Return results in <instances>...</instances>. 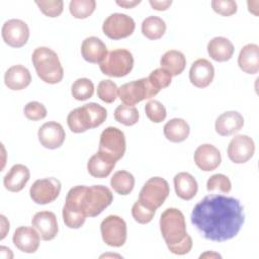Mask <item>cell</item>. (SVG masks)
Returning a JSON list of instances; mask_svg holds the SVG:
<instances>
[{
    "mask_svg": "<svg viewBox=\"0 0 259 259\" xmlns=\"http://www.w3.org/2000/svg\"><path fill=\"white\" fill-rule=\"evenodd\" d=\"M190 219L206 240L224 242L238 235L245 222V214L239 199L209 194L194 205Z\"/></svg>",
    "mask_w": 259,
    "mask_h": 259,
    "instance_id": "1",
    "label": "cell"
},
{
    "mask_svg": "<svg viewBox=\"0 0 259 259\" xmlns=\"http://www.w3.org/2000/svg\"><path fill=\"white\" fill-rule=\"evenodd\" d=\"M160 231L169 251L185 255L192 248V239L186 232L184 214L174 207L165 209L160 218Z\"/></svg>",
    "mask_w": 259,
    "mask_h": 259,
    "instance_id": "2",
    "label": "cell"
},
{
    "mask_svg": "<svg viewBox=\"0 0 259 259\" xmlns=\"http://www.w3.org/2000/svg\"><path fill=\"white\" fill-rule=\"evenodd\" d=\"M32 64L37 76L46 83L57 84L64 77V70L55 51L47 47H39L32 53Z\"/></svg>",
    "mask_w": 259,
    "mask_h": 259,
    "instance_id": "3",
    "label": "cell"
},
{
    "mask_svg": "<svg viewBox=\"0 0 259 259\" xmlns=\"http://www.w3.org/2000/svg\"><path fill=\"white\" fill-rule=\"evenodd\" d=\"M112 200L113 194L106 186L79 185V201L86 217H97L110 205Z\"/></svg>",
    "mask_w": 259,
    "mask_h": 259,
    "instance_id": "4",
    "label": "cell"
},
{
    "mask_svg": "<svg viewBox=\"0 0 259 259\" xmlns=\"http://www.w3.org/2000/svg\"><path fill=\"white\" fill-rule=\"evenodd\" d=\"M134 67V57L125 49H116L107 53L105 59L99 64L102 74L109 77L126 76Z\"/></svg>",
    "mask_w": 259,
    "mask_h": 259,
    "instance_id": "5",
    "label": "cell"
},
{
    "mask_svg": "<svg viewBox=\"0 0 259 259\" xmlns=\"http://www.w3.org/2000/svg\"><path fill=\"white\" fill-rule=\"evenodd\" d=\"M169 192V184L164 178L152 177L143 185L138 200L149 209L156 211L164 203Z\"/></svg>",
    "mask_w": 259,
    "mask_h": 259,
    "instance_id": "6",
    "label": "cell"
},
{
    "mask_svg": "<svg viewBox=\"0 0 259 259\" xmlns=\"http://www.w3.org/2000/svg\"><path fill=\"white\" fill-rule=\"evenodd\" d=\"M159 93L149 81L148 78H142L121 85L118 88L117 95L125 105L134 106L144 99L154 97Z\"/></svg>",
    "mask_w": 259,
    "mask_h": 259,
    "instance_id": "7",
    "label": "cell"
},
{
    "mask_svg": "<svg viewBox=\"0 0 259 259\" xmlns=\"http://www.w3.org/2000/svg\"><path fill=\"white\" fill-rule=\"evenodd\" d=\"M103 242L111 247H121L126 241V224L118 215H108L100 224Z\"/></svg>",
    "mask_w": 259,
    "mask_h": 259,
    "instance_id": "8",
    "label": "cell"
},
{
    "mask_svg": "<svg viewBox=\"0 0 259 259\" xmlns=\"http://www.w3.org/2000/svg\"><path fill=\"white\" fill-rule=\"evenodd\" d=\"M99 152L105 153L118 161L125 153V137L122 131L114 126L106 127L100 135Z\"/></svg>",
    "mask_w": 259,
    "mask_h": 259,
    "instance_id": "9",
    "label": "cell"
},
{
    "mask_svg": "<svg viewBox=\"0 0 259 259\" xmlns=\"http://www.w3.org/2000/svg\"><path fill=\"white\" fill-rule=\"evenodd\" d=\"M136 27L134 19L124 13L110 14L102 24L103 33L111 39H120L133 34Z\"/></svg>",
    "mask_w": 259,
    "mask_h": 259,
    "instance_id": "10",
    "label": "cell"
},
{
    "mask_svg": "<svg viewBox=\"0 0 259 259\" xmlns=\"http://www.w3.org/2000/svg\"><path fill=\"white\" fill-rule=\"evenodd\" d=\"M61 182L54 177L38 179L29 189L30 198L37 204L51 203L57 199L61 192Z\"/></svg>",
    "mask_w": 259,
    "mask_h": 259,
    "instance_id": "11",
    "label": "cell"
},
{
    "mask_svg": "<svg viewBox=\"0 0 259 259\" xmlns=\"http://www.w3.org/2000/svg\"><path fill=\"white\" fill-rule=\"evenodd\" d=\"M2 38L12 48L23 47L29 37V28L27 24L20 19H9L2 26Z\"/></svg>",
    "mask_w": 259,
    "mask_h": 259,
    "instance_id": "12",
    "label": "cell"
},
{
    "mask_svg": "<svg viewBox=\"0 0 259 259\" xmlns=\"http://www.w3.org/2000/svg\"><path fill=\"white\" fill-rule=\"evenodd\" d=\"M255 152L254 141L247 135L235 136L228 146L229 159L236 164L249 161Z\"/></svg>",
    "mask_w": 259,
    "mask_h": 259,
    "instance_id": "13",
    "label": "cell"
},
{
    "mask_svg": "<svg viewBox=\"0 0 259 259\" xmlns=\"http://www.w3.org/2000/svg\"><path fill=\"white\" fill-rule=\"evenodd\" d=\"M37 136L41 146L51 150L60 148L66 138L62 124L57 121H49L44 123L38 130Z\"/></svg>",
    "mask_w": 259,
    "mask_h": 259,
    "instance_id": "14",
    "label": "cell"
},
{
    "mask_svg": "<svg viewBox=\"0 0 259 259\" xmlns=\"http://www.w3.org/2000/svg\"><path fill=\"white\" fill-rule=\"evenodd\" d=\"M31 224L44 241L53 240L59 232L56 214L49 210L36 212L31 220Z\"/></svg>",
    "mask_w": 259,
    "mask_h": 259,
    "instance_id": "15",
    "label": "cell"
},
{
    "mask_svg": "<svg viewBox=\"0 0 259 259\" xmlns=\"http://www.w3.org/2000/svg\"><path fill=\"white\" fill-rule=\"evenodd\" d=\"M214 68L206 59H197L189 70V80L197 88L207 87L213 80Z\"/></svg>",
    "mask_w": 259,
    "mask_h": 259,
    "instance_id": "16",
    "label": "cell"
},
{
    "mask_svg": "<svg viewBox=\"0 0 259 259\" xmlns=\"http://www.w3.org/2000/svg\"><path fill=\"white\" fill-rule=\"evenodd\" d=\"M193 158L196 166L205 172L217 169L222 161L219 149L210 144H203L197 147Z\"/></svg>",
    "mask_w": 259,
    "mask_h": 259,
    "instance_id": "17",
    "label": "cell"
},
{
    "mask_svg": "<svg viewBox=\"0 0 259 259\" xmlns=\"http://www.w3.org/2000/svg\"><path fill=\"white\" fill-rule=\"evenodd\" d=\"M39 240V234L32 227H19L12 237L15 247L24 253H34L38 249Z\"/></svg>",
    "mask_w": 259,
    "mask_h": 259,
    "instance_id": "18",
    "label": "cell"
},
{
    "mask_svg": "<svg viewBox=\"0 0 259 259\" xmlns=\"http://www.w3.org/2000/svg\"><path fill=\"white\" fill-rule=\"evenodd\" d=\"M244 125V117L241 113L235 110H230L222 113L215 119V132L223 137L231 136L239 132Z\"/></svg>",
    "mask_w": 259,
    "mask_h": 259,
    "instance_id": "19",
    "label": "cell"
},
{
    "mask_svg": "<svg viewBox=\"0 0 259 259\" xmlns=\"http://www.w3.org/2000/svg\"><path fill=\"white\" fill-rule=\"evenodd\" d=\"M115 163L116 160L112 157L98 151L90 157L87 163V170L89 174L95 178H105L111 173Z\"/></svg>",
    "mask_w": 259,
    "mask_h": 259,
    "instance_id": "20",
    "label": "cell"
},
{
    "mask_svg": "<svg viewBox=\"0 0 259 259\" xmlns=\"http://www.w3.org/2000/svg\"><path fill=\"white\" fill-rule=\"evenodd\" d=\"M81 54L85 61L92 64H100L107 55V49L100 38L89 36L81 45Z\"/></svg>",
    "mask_w": 259,
    "mask_h": 259,
    "instance_id": "21",
    "label": "cell"
},
{
    "mask_svg": "<svg viewBox=\"0 0 259 259\" xmlns=\"http://www.w3.org/2000/svg\"><path fill=\"white\" fill-rule=\"evenodd\" d=\"M30 177L29 169L22 164H15L5 175L3 183L5 188L11 192H18L24 188Z\"/></svg>",
    "mask_w": 259,
    "mask_h": 259,
    "instance_id": "22",
    "label": "cell"
},
{
    "mask_svg": "<svg viewBox=\"0 0 259 259\" xmlns=\"http://www.w3.org/2000/svg\"><path fill=\"white\" fill-rule=\"evenodd\" d=\"M31 81V75L27 68L22 65L10 67L4 75L5 85L11 90H22L26 88Z\"/></svg>",
    "mask_w": 259,
    "mask_h": 259,
    "instance_id": "23",
    "label": "cell"
},
{
    "mask_svg": "<svg viewBox=\"0 0 259 259\" xmlns=\"http://www.w3.org/2000/svg\"><path fill=\"white\" fill-rule=\"evenodd\" d=\"M238 65L247 74H256L259 71V47L256 44L244 46L238 57Z\"/></svg>",
    "mask_w": 259,
    "mask_h": 259,
    "instance_id": "24",
    "label": "cell"
},
{
    "mask_svg": "<svg viewBox=\"0 0 259 259\" xmlns=\"http://www.w3.org/2000/svg\"><path fill=\"white\" fill-rule=\"evenodd\" d=\"M173 181L175 192L181 199L190 200L196 195L198 185L191 174L187 172H180L174 176Z\"/></svg>",
    "mask_w": 259,
    "mask_h": 259,
    "instance_id": "25",
    "label": "cell"
},
{
    "mask_svg": "<svg viewBox=\"0 0 259 259\" xmlns=\"http://www.w3.org/2000/svg\"><path fill=\"white\" fill-rule=\"evenodd\" d=\"M234 45L224 36H217L207 44V53L209 57L217 62L229 61L234 54Z\"/></svg>",
    "mask_w": 259,
    "mask_h": 259,
    "instance_id": "26",
    "label": "cell"
},
{
    "mask_svg": "<svg viewBox=\"0 0 259 259\" xmlns=\"http://www.w3.org/2000/svg\"><path fill=\"white\" fill-rule=\"evenodd\" d=\"M165 138L172 143L185 141L190 133L189 124L183 118H172L163 127Z\"/></svg>",
    "mask_w": 259,
    "mask_h": 259,
    "instance_id": "27",
    "label": "cell"
},
{
    "mask_svg": "<svg viewBox=\"0 0 259 259\" xmlns=\"http://www.w3.org/2000/svg\"><path fill=\"white\" fill-rule=\"evenodd\" d=\"M160 65L161 68L168 71L172 76H177L184 71L186 59L180 51L170 50L161 57Z\"/></svg>",
    "mask_w": 259,
    "mask_h": 259,
    "instance_id": "28",
    "label": "cell"
},
{
    "mask_svg": "<svg viewBox=\"0 0 259 259\" xmlns=\"http://www.w3.org/2000/svg\"><path fill=\"white\" fill-rule=\"evenodd\" d=\"M67 123L69 128L76 134L84 133L87 130L92 128L90 118L83 106L70 111L67 116Z\"/></svg>",
    "mask_w": 259,
    "mask_h": 259,
    "instance_id": "29",
    "label": "cell"
},
{
    "mask_svg": "<svg viewBox=\"0 0 259 259\" xmlns=\"http://www.w3.org/2000/svg\"><path fill=\"white\" fill-rule=\"evenodd\" d=\"M111 188L120 195L130 194L135 186V178L132 173L125 170L116 171L110 179Z\"/></svg>",
    "mask_w": 259,
    "mask_h": 259,
    "instance_id": "30",
    "label": "cell"
},
{
    "mask_svg": "<svg viewBox=\"0 0 259 259\" xmlns=\"http://www.w3.org/2000/svg\"><path fill=\"white\" fill-rule=\"evenodd\" d=\"M166 31L165 21L155 15L148 16L142 22V32L149 39H159Z\"/></svg>",
    "mask_w": 259,
    "mask_h": 259,
    "instance_id": "31",
    "label": "cell"
},
{
    "mask_svg": "<svg viewBox=\"0 0 259 259\" xmlns=\"http://www.w3.org/2000/svg\"><path fill=\"white\" fill-rule=\"evenodd\" d=\"M71 93L76 100H87L94 93V85L88 78H79L72 84Z\"/></svg>",
    "mask_w": 259,
    "mask_h": 259,
    "instance_id": "32",
    "label": "cell"
},
{
    "mask_svg": "<svg viewBox=\"0 0 259 259\" xmlns=\"http://www.w3.org/2000/svg\"><path fill=\"white\" fill-rule=\"evenodd\" d=\"M95 7V0H72L69 4L70 13L78 19H84L90 16L94 12Z\"/></svg>",
    "mask_w": 259,
    "mask_h": 259,
    "instance_id": "33",
    "label": "cell"
},
{
    "mask_svg": "<svg viewBox=\"0 0 259 259\" xmlns=\"http://www.w3.org/2000/svg\"><path fill=\"white\" fill-rule=\"evenodd\" d=\"M114 118L126 126L134 125L139 120V111L135 106L120 104L114 110Z\"/></svg>",
    "mask_w": 259,
    "mask_h": 259,
    "instance_id": "34",
    "label": "cell"
},
{
    "mask_svg": "<svg viewBox=\"0 0 259 259\" xmlns=\"http://www.w3.org/2000/svg\"><path fill=\"white\" fill-rule=\"evenodd\" d=\"M83 107L85 108V110L90 118L92 128L101 125L105 121L106 116H107V111L100 104L95 103V102H90V103L84 104Z\"/></svg>",
    "mask_w": 259,
    "mask_h": 259,
    "instance_id": "35",
    "label": "cell"
},
{
    "mask_svg": "<svg viewBox=\"0 0 259 259\" xmlns=\"http://www.w3.org/2000/svg\"><path fill=\"white\" fill-rule=\"evenodd\" d=\"M118 88L116 84L109 80H101L97 85V96L106 103H112L117 96Z\"/></svg>",
    "mask_w": 259,
    "mask_h": 259,
    "instance_id": "36",
    "label": "cell"
},
{
    "mask_svg": "<svg viewBox=\"0 0 259 259\" xmlns=\"http://www.w3.org/2000/svg\"><path fill=\"white\" fill-rule=\"evenodd\" d=\"M206 189L209 192L220 191L222 193H229L232 189V183L230 179L224 174H214L210 176L206 182Z\"/></svg>",
    "mask_w": 259,
    "mask_h": 259,
    "instance_id": "37",
    "label": "cell"
},
{
    "mask_svg": "<svg viewBox=\"0 0 259 259\" xmlns=\"http://www.w3.org/2000/svg\"><path fill=\"white\" fill-rule=\"evenodd\" d=\"M145 112L148 118L156 123L162 122L167 115L165 106L158 100H150L146 103Z\"/></svg>",
    "mask_w": 259,
    "mask_h": 259,
    "instance_id": "38",
    "label": "cell"
},
{
    "mask_svg": "<svg viewBox=\"0 0 259 259\" xmlns=\"http://www.w3.org/2000/svg\"><path fill=\"white\" fill-rule=\"evenodd\" d=\"M150 83L157 89L161 90L163 88H166L170 85L171 80H172V75L166 71L163 68H158L155 69L154 71L151 72L150 76L148 77Z\"/></svg>",
    "mask_w": 259,
    "mask_h": 259,
    "instance_id": "39",
    "label": "cell"
},
{
    "mask_svg": "<svg viewBox=\"0 0 259 259\" xmlns=\"http://www.w3.org/2000/svg\"><path fill=\"white\" fill-rule=\"evenodd\" d=\"M155 213V210L149 209L148 207L143 205L139 200H137L132 207V215L135 219V221L138 222L139 224L144 225L150 223L153 220Z\"/></svg>",
    "mask_w": 259,
    "mask_h": 259,
    "instance_id": "40",
    "label": "cell"
},
{
    "mask_svg": "<svg viewBox=\"0 0 259 259\" xmlns=\"http://www.w3.org/2000/svg\"><path fill=\"white\" fill-rule=\"evenodd\" d=\"M40 11L48 17H57L63 12L64 3L62 0L54 1H35Z\"/></svg>",
    "mask_w": 259,
    "mask_h": 259,
    "instance_id": "41",
    "label": "cell"
},
{
    "mask_svg": "<svg viewBox=\"0 0 259 259\" xmlns=\"http://www.w3.org/2000/svg\"><path fill=\"white\" fill-rule=\"evenodd\" d=\"M24 115L30 120H39L47 116V108L37 101H30L24 106Z\"/></svg>",
    "mask_w": 259,
    "mask_h": 259,
    "instance_id": "42",
    "label": "cell"
},
{
    "mask_svg": "<svg viewBox=\"0 0 259 259\" xmlns=\"http://www.w3.org/2000/svg\"><path fill=\"white\" fill-rule=\"evenodd\" d=\"M211 7L217 13L223 16H231L235 14L238 9L236 1L233 0H212Z\"/></svg>",
    "mask_w": 259,
    "mask_h": 259,
    "instance_id": "43",
    "label": "cell"
},
{
    "mask_svg": "<svg viewBox=\"0 0 259 259\" xmlns=\"http://www.w3.org/2000/svg\"><path fill=\"white\" fill-rule=\"evenodd\" d=\"M150 5L153 7L155 10H166L169 8V6L172 4L171 0H164V1H156V0H150L149 1Z\"/></svg>",
    "mask_w": 259,
    "mask_h": 259,
    "instance_id": "44",
    "label": "cell"
},
{
    "mask_svg": "<svg viewBox=\"0 0 259 259\" xmlns=\"http://www.w3.org/2000/svg\"><path fill=\"white\" fill-rule=\"evenodd\" d=\"M140 3H141V0H130V1L128 0H121V1L117 0L116 1L117 5L124 7V8H133L134 6H136Z\"/></svg>",
    "mask_w": 259,
    "mask_h": 259,
    "instance_id": "45",
    "label": "cell"
},
{
    "mask_svg": "<svg viewBox=\"0 0 259 259\" xmlns=\"http://www.w3.org/2000/svg\"><path fill=\"white\" fill-rule=\"evenodd\" d=\"M0 219H1V240L5 238L6 236V233L9 231V222L6 220V218L4 215H0Z\"/></svg>",
    "mask_w": 259,
    "mask_h": 259,
    "instance_id": "46",
    "label": "cell"
},
{
    "mask_svg": "<svg viewBox=\"0 0 259 259\" xmlns=\"http://www.w3.org/2000/svg\"><path fill=\"white\" fill-rule=\"evenodd\" d=\"M209 256L210 257H219V258H221V255H219L217 253H209V252H206V253L200 255V258H202V257H209Z\"/></svg>",
    "mask_w": 259,
    "mask_h": 259,
    "instance_id": "47",
    "label": "cell"
}]
</instances>
